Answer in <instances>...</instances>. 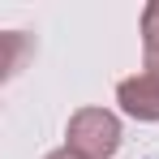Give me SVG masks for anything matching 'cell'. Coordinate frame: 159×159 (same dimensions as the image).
<instances>
[{
	"mask_svg": "<svg viewBox=\"0 0 159 159\" xmlns=\"http://www.w3.org/2000/svg\"><path fill=\"white\" fill-rule=\"evenodd\" d=\"M65 146L82 159H112L120 146V120L107 107H78L69 116L65 129Z\"/></svg>",
	"mask_w": 159,
	"mask_h": 159,
	"instance_id": "obj_1",
	"label": "cell"
},
{
	"mask_svg": "<svg viewBox=\"0 0 159 159\" xmlns=\"http://www.w3.org/2000/svg\"><path fill=\"white\" fill-rule=\"evenodd\" d=\"M116 103L129 112L133 120H159V78L138 69L133 78H125L116 86Z\"/></svg>",
	"mask_w": 159,
	"mask_h": 159,
	"instance_id": "obj_2",
	"label": "cell"
},
{
	"mask_svg": "<svg viewBox=\"0 0 159 159\" xmlns=\"http://www.w3.org/2000/svg\"><path fill=\"white\" fill-rule=\"evenodd\" d=\"M142 69L159 78V0L142 9Z\"/></svg>",
	"mask_w": 159,
	"mask_h": 159,
	"instance_id": "obj_3",
	"label": "cell"
},
{
	"mask_svg": "<svg viewBox=\"0 0 159 159\" xmlns=\"http://www.w3.org/2000/svg\"><path fill=\"white\" fill-rule=\"evenodd\" d=\"M43 159H82V155H73L69 146H60V151H52V155H43Z\"/></svg>",
	"mask_w": 159,
	"mask_h": 159,
	"instance_id": "obj_4",
	"label": "cell"
}]
</instances>
